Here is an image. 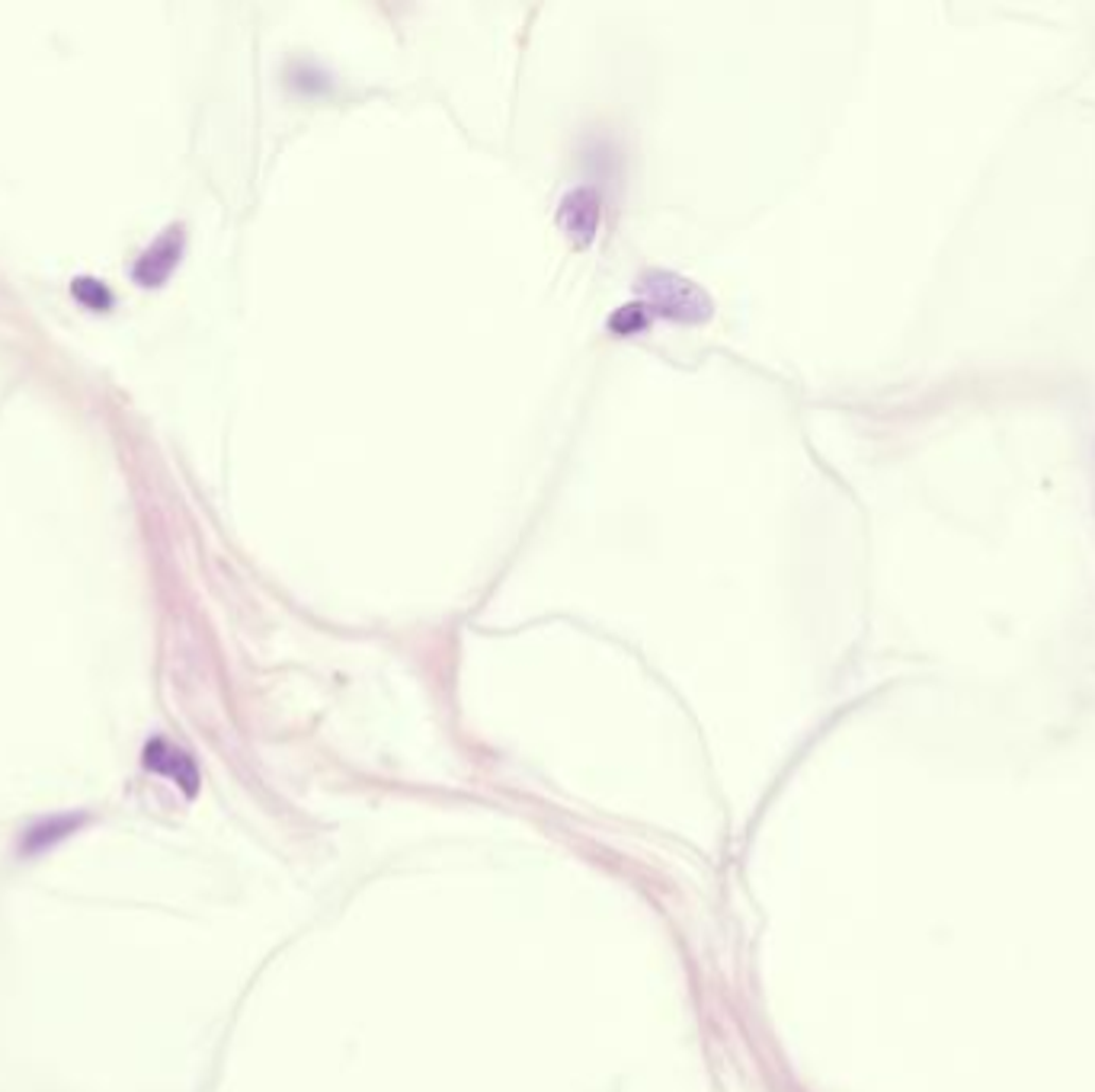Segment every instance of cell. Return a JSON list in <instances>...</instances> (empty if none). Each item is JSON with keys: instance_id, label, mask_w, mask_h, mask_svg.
<instances>
[{"instance_id": "1", "label": "cell", "mask_w": 1095, "mask_h": 1092, "mask_svg": "<svg viewBox=\"0 0 1095 1092\" xmlns=\"http://www.w3.org/2000/svg\"><path fill=\"white\" fill-rule=\"evenodd\" d=\"M638 292H641V305L654 314L673 317V320H708L711 317V298L705 295L701 285H695L692 279L670 273V270H650L638 279Z\"/></svg>"}, {"instance_id": "2", "label": "cell", "mask_w": 1095, "mask_h": 1092, "mask_svg": "<svg viewBox=\"0 0 1095 1092\" xmlns=\"http://www.w3.org/2000/svg\"><path fill=\"white\" fill-rule=\"evenodd\" d=\"M599 219H603V200L596 190L590 187H577L564 196L561 203V212H558V222L564 228V235L574 241V244H590L596 228H599Z\"/></svg>"}, {"instance_id": "3", "label": "cell", "mask_w": 1095, "mask_h": 1092, "mask_svg": "<svg viewBox=\"0 0 1095 1092\" xmlns=\"http://www.w3.org/2000/svg\"><path fill=\"white\" fill-rule=\"evenodd\" d=\"M144 763H147V769H157V773H167L170 779H176V782H179L183 788H187V792H193V788H196V769H193V763H190L187 757H183V753L170 750L163 741H154V744H147Z\"/></svg>"}, {"instance_id": "4", "label": "cell", "mask_w": 1095, "mask_h": 1092, "mask_svg": "<svg viewBox=\"0 0 1095 1092\" xmlns=\"http://www.w3.org/2000/svg\"><path fill=\"white\" fill-rule=\"evenodd\" d=\"M647 308L641 305V301H635V305H625V308H619L612 317H609V327L615 330V333H638L644 324H647Z\"/></svg>"}]
</instances>
